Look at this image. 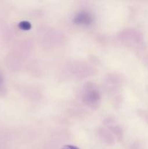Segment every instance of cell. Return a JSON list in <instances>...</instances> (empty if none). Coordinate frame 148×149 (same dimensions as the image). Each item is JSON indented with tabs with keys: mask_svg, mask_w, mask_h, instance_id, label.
<instances>
[{
	"mask_svg": "<svg viewBox=\"0 0 148 149\" xmlns=\"http://www.w3.org/2000/svg\"><path fill=\"white\" fill-rule=\"evenodd\" d=\"M20 27L24 30H28L30 28V25L28 22H22L20 23Z\"/></svg>",
	"mask_w": 148,
	"mask_h": 149,
	"instance_id": "6da1fadb",
	"label": "cell"
},
{
	"mask_svg": "<svg viewBox=\"0 0 148 149\" xmlns=\"http://www.w3.org/2000/svg\"><path fill=\"white\" fill-rule=\"evenodd\" d=\"M62 149H79V148L76 146H74L66 145V146H65L62 147Z\"/></svg>",
	"mask_w": 148,
	"mask_h": 149,
	"instance_id": "7a4b0ae2",
	"label": "cell"
}]
</instances>
